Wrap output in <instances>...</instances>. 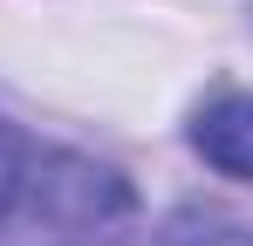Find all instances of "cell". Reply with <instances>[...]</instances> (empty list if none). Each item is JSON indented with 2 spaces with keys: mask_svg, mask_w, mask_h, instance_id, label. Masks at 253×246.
<instances>
[{
  "mask_svg": "<svg viewBox=\"0 0 253 246\" xmlns=\"http://www.w3.org/2000/svg\"><path fill=\"white\" fill-rule=\"evenodd\" d=\"M137 192L117 164L28 144L0 185V246H124Z\"/></svg>",
  "mask_w": 253,
  "mask_h": 246,
  "instance_id": "1",
  "label": "cell"
},
{
  "mask_svg": "<svg viewBox=\"0 0 253 246\" xmlns=\"http://www.w3.org/2000/svg\"><path fill=\"white\" fill-rule=\"evenodd\" d=\"M165 246H253V226L206 212V205H185V212L165 219Z\"/></svg>",
  "mask_w": 253,
  "mask_h": 246,
  "instance_id": "3",
  "label": "cell"
},
{
  "mask_svg": "<svg viewBox=\"0 0 253 246\" xmlns=\"http://www.w3.org/2000/svg\"><path fill=\"white\" fill-rule=\"evenodd\" d=\"M21 151H28V137L0 117V185H7V171H14V158H21Z\"/></svg>",
  "mask_w": 253,
  "mask_h": 246,
  "instance_id": "4",
  "label": "cell"
},
{
  "mask_svg": "<svg viewBox=\"0 0 253 246\" xmlns=\"http://www.w3.org/2000/svg\"><path fill=\"white\" fill-rule=\"evenodd\" d=\"M192 151H199L212 171L253 185V96L226 89V96L199 103V117H192Z\"/></svg>",
  "mask_w": 253,
  "mask_h": 246,
  "instance_id": "2",
  "label": "cell"
}]
</instances>
